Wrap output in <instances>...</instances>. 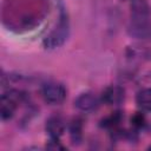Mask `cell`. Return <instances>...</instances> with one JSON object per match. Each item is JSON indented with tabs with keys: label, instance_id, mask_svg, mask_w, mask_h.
Returning a JSON list of instances; mask_svg holds the SVG:
<instances>
[{
	"label": "cell",
	"instance_id": "cell-1",
	"mask_svg": "<svg viewBox=\"0 0 151 151\" xmlns=\"http://www.w3.org/2000/svg\"><path fill=\"white\" fill-rule=\"evenodd\" d=\"M131 18L127 32L131 37L144 39L151 33V6L147 0H131Z\"/></svg>",
	"mask_w": 151,
	"mask_h": 151
},
{
	"label": "cell",
	"instance_id": "cell-2",
	"mask_svg": "<svg viewBox=\"0 0 151 151\" xmlns=\"http://www.w3.org/2000/svg\"><path fill=\"white\" fill-rule=\"evenodd\" d=\"M68 35H70V18H68L67 11L61 5L59 8L58 21L55 26L50 31V33L44 38L42 45L45 48H48V50L60 47L61 45L65 44Z\"/></svg>",
	"mask_w": 151,
	"mask_h": 151
},
{
	"label": "cell",
	"instance_id": "cell-3",
	"mask_svg": "<svg viewBox=\"0 0 151 151\" xmlns=\"http://www.w3.org/2000/svg\"><path fill=\"white\" fill-rule=\"evenodd\" d=\"M26 98H27V94L18 90H9L8 92L4 93L1 96V101H0L1 119L2 120L11 119L18 109V104L24 101Z\"/></svg>",
	"mask_w": 151,
	"mask_h": 151
},
{
	"label": "cell",
	"instance_id": "cell-4",
	"mask_svg": "<svg viewBox=\"0 0 151 151\" xmlns=\"http://www.w3.org/2000/svg\"><path fill=\"white\" fill-rule=\"evenodd\" d=\"M41 96L47 104L59 105L66 99V88L60 83L48 81L42 85Z\"/></svg>",
	"mask_w": 151,
	"mask_h": 151
},
{
	"label": "cell",
	"instance_id": "cell-5",
	"mask_svg": "<svg viewBox=\"0 0 151 151\" xmlns=\"http://www.w3.org/2000/svg\"><path fill=\"white\" fill-rule=\"evenodd\" d=\"M99 99L98 97L92 93V92H84L80 93L76 100H74V106L81 111V112H93L99 107Z\"/></svg>",
	"mask_w": 151,
	"mask_h": 151
},
{
	"label": "cell",
	"instance_id": "cell-6",
	"mask_svg": "<svg viewBox=\"0 0 151 151\" xmlns=\"http://www.w3.org/2000/svg\"><path fill=\"white\" fill-rule=\"evenodd\" d=\"M125 99V90L118 85L107 86L101 94V100L107 105H119Z\"/></svg>",
	"mask_w": 151,
	"mask_h": 151
},
{
	"label": "cell",
	"instance_id": "cell-7",
	"mask_svg": "<svg viewBox=\"0 0 151 151\" xmlns=\"http://www.w3.org/2000/svg\"><path fill=\"white\" fill-rule=\"evenodd\" d=\"M65 126L66 125H65L63 117H60L58 114H53L46 120L45 129H46V132L48 133V136L51 138L59 139L65 132Z\"/></svg>",
	"mask_w": 151,
	"mask_h": 151
},
{
	"label": "cell",
	"instance_id": "cell-8",
	"mask_svg": "<svg viewBox=\"0 0 151 151\" xmlns=\"http://www.w3.org/2000/svg\"><path fill=\"white\" fill-rule=\"evenodd\" d=\"M83 127H84V123L83 119L79 117L73 118L70 122L68 125V131H70V138L73 145H79L83 142Z\"/></svg>",
	"mask_w": 151,
	"mask_h": 151
},
{
	"label": "cell",
	"instance_id": "cell-9",
	"mask_svg": "<svg viewBox=\"0 0 151 151\" xmlns=\"http://www.w3.org/2000/svg\"><path fill=\"white\" fill-rule=\"evenodd\" d=\"M136 103L143 111L151 112V87L140 90L136 96Z\"/></svg>",
	"mask_w": 151,
	"mask_h": 151
},
{
	"label": "cell",
	"instance_id": "cell-10",
	"mask_svg": "<svg viewBox=\"0 0 151 151\" xmlns=\"http://www.w3.org/2000/svg\"><path fill=\"white\" fill-rule=\"evenodd\" d=\"M123 120V113L122 111H114L107 117L101 119V126L105 129H116Z\"/></svg>",
	"mask_w": 151,
	"mask_h": 151
},
{
	"label": "cell",
	"instance_id": "cell-11",
	"mask_svg": "<svg viewBox=\"0 0 151 151\" xmlns=\"http://www.w3.org/2000/svg\"><path fill=\"white\" fill-rule=\"evenodd\" d=\"M131 123L134 127H142L145 124V117L142 112H136L132 118H131Z\"/></svg>",
	"mask_w": 151,
	"mask_h": 151
},
{
	"label": "cell",
	"instance_id": "cell-12",
	"mask_svg": "<svg viewBox=\"0 0 151 151\" xmlns=\"http://www.w3.org/2000/svg\"><path fill=\"white\" fill-rule=\"evenodd\" d=\"M47 149H51V150H64L65 147L60 144L59 139H55V138H51L50 139V143L47 144L46 146Z\"/></svg>",
	"mask_w": 151,
	"mask_h": 151
}]
</instances>
